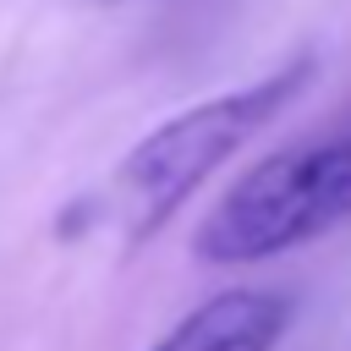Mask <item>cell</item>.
<instances>
[{
	"label": "cell",
	"instance_id": "6da1fadb",
	"mask_svg": "<svg viewBox=\"0 0 351 351\" xmlns=\"http://www.w3.org/2000/svg\"><path fill=\"white\" fill-rule=\"evenodd\" d=\"M313 71H318V60L313 55H296V60L274 66L269 77H258L247 88L214 93V99H203V104L159 121L143 143H132V154L115 165V181H110V203L121 208L126 241L143 247L154 230H165L170 214L236 148H247L280 110H291L307 93Z\"/></svg>",
	"mask_w": 351,
	"mask_h": 351
},
{
	"label": "cell",
	"instance_id": "7a4b0ae2",
	"mask_svg": "<svg viewBox=\"0 0 351 351\" xmlns=\"http://www.w3.org/2000/svg\"><path fill=\"white\" fill-rule=\"evenodd\" d=\"M351 219V126L258 159L197 225L203 263H258Z\"/></svg>",
	"mask_w": 351,
	"mask_h": 351
},
{
	"label": "cell",
	"instance_id": "3957f363",
	"mask_svg": "<svg viewBox=\"0 0 351 351\" xmlns=\"http://www.w3.org/2000/svg\"><path fill=\"white\" fill-rule=\"evenodd\" d=\"M291 329V296L280 291H219L192 307L148 351H274Z\"/></svg>",
	"mask_w": 351,
	"mask_h": 351
}]
</instances>
